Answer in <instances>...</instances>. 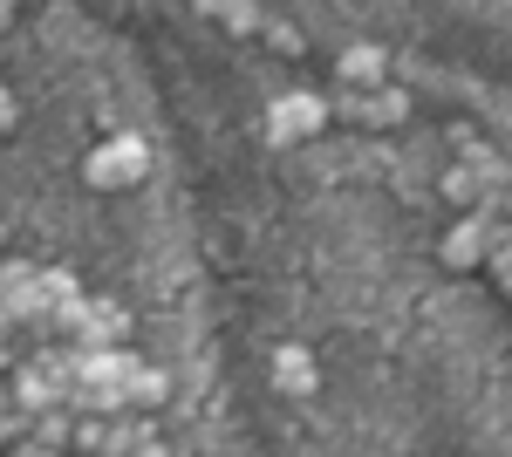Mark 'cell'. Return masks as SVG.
I'll return each instance as SVG.
<instances>
[{"mask_svg": "<svg viewBox=\"0 0 512 457\" xmlns=\"http://www.w3.org/2000/svg\"><path fill=\"white\" fill-rule=\"evenodd\" d=\"M82 171H89V185H96V191H123V185H137V178L151 171V144L123 130V137H110V144H96Z\"/></svg>", "mask_w": 512, "mask_h": 457, "instance_id": "cell-1", "label": "cell"}, {"mask_svg": "<svg viewBox=\"0 0 512 457\" xmlns=\"http://www.w3.org/2000/svg\"><path fill=\"white\" fill-rule=\"evenodd\" d=\"M328 130V103L308 96V89H287L274 96V110H267V137L274 144H301V137H321Z\"/></svg>", "mask_w": 512, "mask_h": 457, "instance_id": "cell-2", "label": "cell"}, {"mask_svg": "<svg viewBox=\"0 0 512 457\" xmlns=\"http://www.w3.org/2000/svg\"><path fill=\"white\" fill-rule=\"evenodd\" d=\"M492 226L499 219H485V212H465L458 226L437 239V253H444V267L451 273H465V267H485V253H492Z\"/></svg>", "mask_w": 512, "mask_h": 457, "instance_id": "cell-3", "label": "cell"}, {"mask_svg": "<svg viewBox=\"0 0 512 457\" xmlns=\"http://www.w3.org/2000/svg\"><path fill=\"white\" fill-rule=\"evenodd\" d=\"M7 403H14L21 417L35 423V417H48V410H62V389L41 376L35 362H14V376H7Z\"/></svg>", "mask_w": 512, "mask_h": 457, "instance_id": "cell-4", "label": "cell"}, {"mask_svg": "<svg viewBox=\"0 0 512 457\" xmlns=\"http://www.w3.org/2000/svg\"><path fill=\"white\" fill-rule=\"evenodd\" d=\"M383 76H390V55H383V48H369V41H362V48H349V55L335 62V82H342V89H355V96H376V89H383Z\"/></svg>", "mask_w": 512, "mask_h": 457, "instance_id": "cell-5", "label": "cell"}, {"mask_svg": "<svg viewBox=\"0 0 512 457\" xmlns=\"http://www.w3.org/2000/svg\"><path fill=\"white\" fill-rule=\"evenodd\" d=\"M164 396H171V376H164V369H151V362H144L137 376L123 382V410H130V417H151Z\"/></svg>", "mask_w": 512, "mask_h": 457, "instance_id": "cell-6", "label": "cell"}, {"mask_svg": "<svg viewBox=\"0 0 512 457\" xmlns=\"http://www.w3.org/2000/svg\"><path fill=\"white\" fill-rule=\"evenodd\" d=\"M403 116H410V96L390 89V82H383L376 96H362V123H369V130H390V123H403Z\"/></svg>", "mask_w": 512, "mask_h": 457, "instance_id": "cell-7", "label": "cell"}, {"mask_svg": "<svg viewBox=\"0 0 512 457\" xmlns=\"http://www.w3.org/2000/svg\"><path fill=\"white\" fill-rule=\"evenodd\" d=\"M274 382H280V389H294V396H308V389H315V362H308V348H280V355H274Z\"/></svg>", "mask_w": 512, "mask_h": 457, "instance_id": "cell-8", "label": "cell"}, {"mask_svg": "<svg viewBox=\"0 0 512 457\" xmlns=\"http://www.w3.org/2000/svg\"><path fill=\"white\" fill-rule=\"evenodd\" d=\"M69 437H76V417L69 410H48V417L28 423V444H48V451H69Z\"/></svg>", "mask_w": 512, "mask_h": 457, "instance_id": "cell-9", "label": "cell"}, {"mask_svg": "<svg viewBox=\"0 0 512 457\" xmlns=\"http://www.w3.org/2000/svg\"><path fill=\"white\" fill-rule=\"evenodd\" d=\"M41 301L55 307V314H62V307H76V301H82L76 273H69V267H41Z\"/></svg>", "mask_w": 512, "mask_h": 457, "instance_id": "cell-10", "label": "cell"}, {"mask_svg": "<svg viewBox=\"0 0 512 457\" xmlns=\"http://www.w3.org/2000/svg\"><path fill=\"white\" fill-rule=\"evenodd\" d=\"M14 444H28V417L7 403V382H0V451H14Z\"/></svg>", "mask_w": 512, "mask_h": 457, "instance_id": "cell-11", "label": "cell"}, {"mask_svg": "<svg viewBox=\"0 0 512 457\" xmlns=\"http://www.w3.org/2000/svg\"><path fill=\"white\" fill-rule=\"evenodd\" d=\"M437 191H444L451 205H465V212H478V185L465 178V164H458V171H444V185H437Z\"/></svg>", "mask_w": 512, "mask_h": 457, "instance_id": "cell-12", "label": "cell"}, {"mask_svg": "<svg viewBox=\"0 0 512 457\" xmlns=\"http://www.w3.org/2000/svg\"><path fill=\"white\" fill-rule=\"evenodd\" d=\"M260 35L274 41L280 55H301V48H308V41H301V28H294V21H260Z\"/></svg>", "mask_w": 512, "mask_h": 457, "instance_id": "cell-13", "label": "cell"}, {"mask_svg": "<svg viewBox=\"0 0 512 457\" xmlns=\"http://www.w3.org/2000/svg\"><path fill=\"white\" fill-rule=\"evenodd\" d=\"M212 14H219V21H233V35H246V28H260V21H267L260 7H212Z\"/></svg>", "mask_w": 512, "mask_h": 457, "instance_id": "cell-14", "label": "cell"}, {"mask_svg": "<svg viewBox=\"0 0 512 457\" xmlns=\"http://www.w3.org/2000/svg\"><path fill=\"white\" fill-rule=\"evenodd\" d=\"M7 457H69V451H48V444H14Z\"/></svg>", "mask_w": 512, "mask_h": 457, "instance_id": "cell-15", "label": "cell"}, {"mask_svg": "<svg viewBox=\"0 0 512 457\" xmlns=\"http://www.w3.org/2000/svg\"><path fill=\"white\" fill-rule=\"evenodd\" d=\"M14 116H21V110H14V96L0 89V130H14Z\"/></svg>", "mask_w": 512, "mask_h": 457, "instance_id": "cell-16", "label": "cell"}, {"mask_svg": "<svg viewBox=\"0 0 512 457\" xmlns=\"http://www.w3.org/2000/svg\"><path fill=\"white\" fill-rule=\"evenodd\" d=\"M130 457H171V451H164V437H151V444H137Z\"/></svg>", "mask_w": 512, "mask_h": 457, "instance_id": "cell-17", "label": "cell"}, {"mask_svg": "<svg viewBox=\"0 0 512 457\" xmlns=\"http://www.w3.org/2000/svg\"><path fill=\"white\" fill-rule=\"evenodd\" d=\"M0 335H14V321H7V307H0Z\"/></svg>", "mask_w": 512, "mask_h": 457, "instance_id": "cell-18", "label": "cell"}, {"mask_svg": "<svg viewBox=\"0 0 512 457\" xmlns=\"http://www.w3.org/2000/svg\"><path fill=\"white\" fill-rule=\"evenodd\" d=\"M7 21H14V7H7V0H0V28H7Z\"/></svg>", "mask_w": 512, "mask_h": 457, "instance_id": "cell-19", "label": "cell"}]
</instances>
